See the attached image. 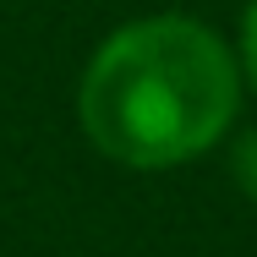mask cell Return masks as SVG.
Listing matches in <instances>:
<instances>
[{
  "label": "cell",
  "instance_id": "cell-1",
  "mask_svg": "<svg viewBox=\"0 0 257 257\" xmlns=\"http://www.w3.org/2000/svg\"><path fill=\"white\" fill-rule=\"evenodd\" d=\"M82 132L132 170L208 154L241 109V66L192 17H143L109 33L82 71Z\"/></svg>",
  "mask_w": 257,
  "mask_h": 257
},
{
  "label": "cell",
  "instance_id": "cell-2",
  "mask_svg": "<svg viewBox=\"0 0 257 257\" xmlns=\"http://www.w3.org/2000/svg\"><path fill=\"white\" fill-rule=\"evenodd\" d=\"M230 170H235V181H241V192L257 203V132H246L241 143H235V159H230Z\"/></svg>",
  "mask_w": 257,
  "mask_h": 257
},
{
  "label": "cell",
  "instance_id": "cell-3",
  "mask_svg": "<svg viewBox=\"0 0 257 257\" xmlns=\"http://www.w3.org/2000/svg\"><path fill=\"white\" fill-rule=\"evenodd\" d=\"M241 77L257 88V0L246 6V17H241Z\"/></svg>",
  "mask_w": 257,
  "mask_h": 257
}]
</instances>
